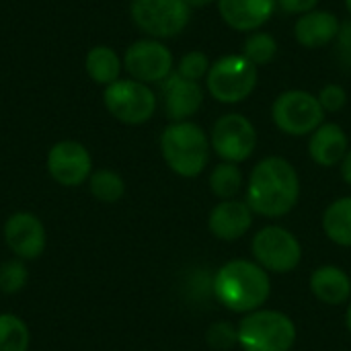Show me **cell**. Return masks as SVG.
I'll return each mask as SVG.
<instances>
[{
  "label": "cell",
  "instance_id": "cell-1",
  "mask_svg": "<svg viewBox=\"0 0 351 351\" xmlns=\"http://www.w3.org/2000/svg\"><path fill=\"white\" fill-rule=\"evenodd\" d=\"M300 199V177L294 165L282 156L259 160L247 183V204L253 214L282 218L290 214Z\"/></svg>",
  "mask_w": 351,
  "mask_h": 351
},
{
  "label": "cell",
  "instance_id": "cell-2",
  "mask_svg": "<svg viewBox=\"0 0 351 351\" xmlns=\"http://www.w3.org/2000/svg\"><path fill=\"white\" fill-rule=\"evenodd\" d=\"M212 288L216 300L224 308L249 315L263 308L267 302L271 294V280L259 263L249 259H232L216 271Z\"/></svg>",
  "mask_w": 351,
  "mask_h": 351
},
{
  "label": "cell",
  "instance_id": "cell-3",
  "mask_svg": "<svg viewBox=\"0 0 351 351\" xmlns=\"http://www.w3.org/2000/svg\"><path fill=\"white\" fill-rule=\"evenodd\" d=\"M210 138L193 121H173L162 130L160 152L167 167L179 177L193 179L210 160Z\"/></svg>",
  "mask_w": 351,
  "mask_h": 351
},
{
  "label": "cell",
  "instance_id": "cell-4",
  "mask_svg": "<svg viewBox=\"0 0 351 351\" xmlns=\"http://www.w3.org/2000/svg\"><path fill=\"white\" fill-rule=\"evenodd\" d=\"M237 327L239 348L243 351H290L296 343V325L280 311H253Z\"/></svg>",
  "mask_w": 351,
  "mask_h": 351
},
{
  "label": "cell",
  "instance_id": "cell-5",
  "mask_svg": "<svg viewBox=\"0 0 351 351\" xmlns=\"http://www.w3.org/2000/svg\"><path fill=\"white\" fill-rule=\"evenodd\" d=\"M208 93L226 105H237L249 99L257 86V66L243 53L218 58L206 76Z\"/></svg>",
  "mask_w": 351,
  "mask_h": 351
},
{
  "label": "cell",
  "instance_id": "cell-6",
  "mask_svg": "<svg viewBox=\"0 0 351 351\" xmlns=\"http://www.w3.org/2000/svg\"><path fill=\"white\" fill-rule=\"evenodd\" d=\"M271 117L278 130L288 136H311L325 123V109L321 107L317 95L292 88L274 101Z\"/></svg>",
  "mask_w": 351,
  "mask_h": 351
},
{
  "label": "cell",
  "instance_id": "cell-7",
  "mask_svg": "<svg viewBox=\"0 0 351 351\" xmlns=\"http://www.w3.org/2000/svg\"><path fill=\"white\" fill-rule=\"evenodd\" d=\"M130 14L152 39H169L189 25L191 8L185 0H132Z\"/></svg>",
  "mask_w": 351,
  "mask_h": 351
},
{
  "label": "cell",
  "instance_id": "cell-8",
  "mask_svg": "<svg viewBox=\"0 0 351 351\" xmlns=\"http://www.w3.org/2000/svg\"><path fill=\"white\" fill-rule=\"evenodd\" d=\"M255 263H259L267 274H290L302 261V245L284 226L261 228L251 243Z\"/></svg>",
  "mask_w": 351,
  "mask_h": 351
},
{
  "label": "cell",
  "instance_id": "cell-9",
  "mask_svg": "<svg viewBox=\"0 0 351 351\" xmlns=\"http://www.w3.org/2000/svg\"><path fill=\"white\" fill-rule=\"evenodd\" d=\"M103 101L107 111L121 123L140 125L146 123L156 111V95L154 90L138 80H115L105 86Z\"/></svg>",
  "mask_w": 351,
  "mask_h": 351
},
{
  "label": "cell",
  "instance_id": "cell-10",
  "mask_svg": "<svg viewBox=\"0 0 351 351\" xmlns=\"http://www.w3.org/2000/svg\"><path fill=\"white\" fill-rule=\"evenodd\" d=\"M212 150L224 162H245L257 148V130L241 113H226L216 119L210 136Z\"/></svg>",
  "mask_w": 351,
  "mask_h": 351
},
{
  "label": "cell",
  "instance_id": "cell-11",
  "mask_svg": "<svg viewBox=\"0 0 351 351\" xmlns=\"http://www.w3.org/2000/svg\"><path fill=\"white\" fill-rule=\"evenodd\" d=\"M123 68L138 82H162L173 72V53L158 39H138L125 49Z\"/></svg>",
  "mask_w": 351,
  "mask_h": 351
},
{
  "label": "cell",
  "instance_id": "cell-12",
  "mask_svg": "<svg viewBox=\"0 0 351 351\" xmlns=\"http://www.w3.org/2000/svg\"><path fill=\"white\" fill-rule=\"evenodd\" d=\"M47 171L56 183L76 187L93 175V158L80 142L64 140L51 146L47 154Z\"/></svg>",
  "mask_w": 351,
  "mask_h": 351
},
{
  "label": "cell",
  "instance_id": "cell-13",
  "mask_svg": "<svg viewBox=\"0 0 351 351\" xmlns=\"http://www.w3.org/2000/svg\"><path fill=\"white\" fill-rule=\"evenodd\" d=\"M4 239L8 249L21 259H37L45 251V228L41 220L29 212L12 214L4 224Z\"/></svg>",
  "mask_w": 351,
  "mask_h": 351
},
{
  "label": "cell",
  "instance_id": "cell-14",
  "mask_svg": "<svg viewBox=\"0 0 351 351\" xmlns=\"http://www.w3.org/2000/svg\"><path fill=\"white\" fill-rule=\"evenodd\" d=\"M165 113L171 121H189L204 105V88L199 82L187 80L177 72H171L162 82Z\"/></svg>",
  "mask_w": 351,
  "mask_h": 351
},
{
  "label": "cell",
  "instance_id": "cell-15",
  "mask_svg": "<svg viewBox=\"0 0 351 351\" xmlns=\"http://www.w3.org/2000/svg\"><path fill=\"white\" fill-rule=\"evenodd\" d=\"M253 226V210L247 202L224 199L216 204L208 218V228L218 241H239Z\"/></svg>",
  "mask_w": 351,
  "mask_h": 351
},
{
  "label": "cell",
  "instance_id": "cell-16",
  "mask_svg": "<svg viewBox=\"0 0 351 351\" xmlns=\"http://www.w3.org/2000/svg\"><path fill=\"white\" fill-rule=\"evenodd\" d=\"M278 0H218L220 16L234 31H257L276 12Z\"/></svg>",
  "mask_w": 351,
  "mask_h": 351
},
{
  "label": "cell",
  "instance_id": "cell-17",
  "mask_svg": "<svg viewBox=\"0 0 351 351\" xmlns=\"http://www.w3.org/2000/svg\"><path fill=\"white\" fill-rule=\"evenodd\" d=\"M341 29L339 19L329 10H311L306 14H300L294 25V37L296 41L306 49L325 47L331 41L337 39Z\"/></svg>",
  "mask_w": 351,
  "mask_h": 351
},
{
  "label": "cell",
  "instance_id": "cell-18",
  "mask_svg": "<svg viewBox=\"0 0 351 351\" xmlns=\"http://www.w3.org/2000/svg\"><path fill=\"white\" fill-rule=\"evenodd\" d=\"M348 150H350L348 134L337 123H323L311 134L308 154L319 167L341 165Z\"/></svg>",
  "mask_w": 351,
  "mask_h": 351
},
{
  "label": "cell",
  "instance_id": "cell-19",
  "mask_svg": "<svg viewBox=\"0 0 351 351\" xmlns=\"http://www.w3.org/2000/svg\"><path fill=\"white\" fill-rule=\"evenodd\" d=\"M311 292L323 304H346L351 298V278L337 265H321L311 276Z\"/></svg>",
  "mask_w": 351,
  "mask_h": 351
},
{
  "label": "cell",
  "instance_id": "cell-20",
  "mask_svg": "<svg viewBox=\"0 0 351 351\" xmlns=\"http://www.w3.org/2000/svg\"><path fill=\"white\" fill-rule=\"evenodd\" d=\"M121 60L119 56L107 47V45H97L93 47L88 53H86V60H84V68H86V74L93 82L97 84H113L115 80H119V74H121Z\"/></svg>",
  "mask_w": 351,
  "mask_h": 351
},
{
  "label": "cell",
  "instance_id": "cell-21",
  "mask_svg": "<svg viewBox=\"0 0 351 351\" xmlns=\"http://www.w3.org/2000/svg\"><path fill=\"white\" fill-rule=\"evenodd\" d=\"M323 230L339 247H351V195L331 202L323 214Z\"/></svg>",
  "mask_w": 351,
  "mask_h": 351
},
{
  "label": "cell",
  "instance_id": "cell-22",
  "mask_svg": "<svg viewBox=\"0 0 351 351\" xmlns=\"http://www.w3.org/2000/svg\"><path fill=\"white\" fill-rule=\"evenodd\" d=\"M243 187V173L234 162H220L210 175V189L218 199H237Z\"/></svg>",
  "mask_w": 351,
  "mask_h": 351
},
{
  "label": "cell",
  "instance_id": "cell-23",
  "mask_svg": "<svg viewBox=\"0 0 351 351\" xmlns=\"http://www.w3.org/2000/svg\"><path fill=\"white\" fill-rule=\"evenodd\" d=\"M88 187H90L93 197H97L103 204H113V202L121 199L125 193V183H123L121 175H117L115 171H109V169L95 171L88 177Z\"/></svg>",
  "mask_w": 351,
  "mask_h": 351
},
{
  "label": "cell",
  "instance_id": "cell-24",
  "mask_svg": "<svg viewBox=\"0 0 351 351\" xmlns=\"http://www.w3.org/2000/svg\"><path fill=\"white\" fill-rule=\"evenodd\" d=\"M29 329L14 315H0V351L29 350Z\"/></svg>",
  "mask_w": 351,
  "mask_h": 351
},
{
  "label": "cell",
  "instance_id": "cell-25",
  "mask_svg": "<svg viewBox=\"0 0 351 351\" xmlns=\"http://www.w3.org/2000/svg\"><path fill=\"white\" fill-rule=\"evenodd\" d=\"M278 53V41L274 35L265 33V31H253L247 39H245V51L243 56L253 62L255 66H265L269 64Z\"/></svg>",
  "mask_w": 351,
  "mask_h": 351
},
{
  "label": "cell",
  "instance_id": "cell-26",
  "mask_svg": "<svg viewBox=\"0 0 351 351\" xmlns=\"http://www.w3.org/2000/svg\"><path fill=\"white\" fill-rule=\"evenodd\" d=\"M206 343L216 351H230L239 346V327L230 321H216L206 333Z\"/></svg>",
  "mask_w": 351,
  "mask_h": 351
},
{
  "label": "cell",
  "instance_id": "cell-27",
  "mask_svg": "<svg viewBox=\"0 0 351 351\" xmlns=\"http://www.w3.org/2000/svg\"><path fill=\"white\" fill-rule=\"evenodd\" d=\"M210 66H212V64H210V60H208V56H206L204 51H189V53H185V56L179 60L175 72H177L179 76L187 78V80L199 82L202 78L208 76Z\"/></svg>",
  "mask_w": 351,
  "mask_h": 351
},
{
  "label": "cell",
  "instance_id": "cell-28",
  "mask_svg": "<svg viewBox=\"0 0 351 351\" xmlns=\"http://www.w3.org/2000/svg\"><path fill=\"white\" fill-rule=\"evenodd\" d=\"M29 271L25 267V263L21 261H6L0 265V290L6 294H14L19 292L25 284H27Z\"/></svg>",
  "mask_w": 351,
  "mask_h": 351
},
{
  "label": "cell",
  "instance_id": "cell-29",
  "mask_svg": "<svg viewBox=\"0 0 351 351\" xmlns=\"http://www.w3.org/2000/svg\"><path fill=\"white\" fill-rule=\"evenodd\" d=\"M321 107L325 109V113H335V111H341L348 103V93L341 84H325L321 88V93L317 95Z\"/></svg>",
  "mask_w": 351,
  "mask_h": 351
},
{
  "label": "cell",
  "instance_id": "cell-30",
  "mask_svg": "<svg viewBox=\"0 0 351 351\" xmlns=\"http://www.w3.org/2000/svg\"><path fill=\"white\" fill-rule=\"evenodd\" d=\"M337 56L341 60V64L351 70V21L341 23L339 35H337Z\"/></svg>",
  "mask_w": 351,
  "mask_h": 351
},
{
  "label": "cell",
  "instance_id": "cell-31",
  "mask_svg": "<svg viewBox=\"0 0 351 351\" xmlns=\"http://www.w3.org/2000/svg\"><path fill=\"white\" fill-rule=\"evenodd\" d=\"M319 0H278V6L288 14H306L315 10Z\"/></svg>",
  "mask_w": 351,
  "mask_h": 351
},
{
  "label": "cell",
  "instance_id": "cell-32",
  "mask_svg": "<svg viewBox=\"0 0 351 351\" xmlns=\"http://www.w3.org/2000/svg\"><path fill=\"white\" fill-rule=\"evenodd\" d=\"M341 177L348 185H351V148L348 150L346 158L341 160Z\"/></svg>",
  "mask_w": 351,
  "mask_h": 351
},
{
  "label": "cell",
  "instance_id": "cell-33",
  "mask_svg": "<svg viewBox=\"0 0 351 351\" xmlns=\"http://www.w3.org/2000/svg\"><path fill=\"white\" fill-rule=\"evenodd\" d=\"M189 4V8H204V6H210L212 2H218V0H185Z\"/></svg>",
  "mask_w": 351,
  "mask_h": 351
},
{
  "label": "cell",
  "instance_id": "cell-34",
  "mask_svg": "<svg viewBox=\"0 0 351 351\" xmlns=\"http://www.w3.org/2000/svg\"><path fill=\"white\" fill-rule=\"evenodd\" d=\"M346 325H348V331L351 333V302L348 306V313H346Z\"/></svg>",
  "mask_w": 351,
  "mask_h": 351
},
{
  "label": "cell",
  "instance_id": "cell-35",
  "mask_svg": "<svg viewBox=\"0 0 351 351\" xmlns=\"http://www.w3.org/2000/svg\"><path fill=\"white\" fill-rule=\"evenodd\" d=\"M346 8H348V12L351 14V0H346Z\"/></svg>",
  "mask_w": 351,
  "mask_h": 351
}]
</instances>
